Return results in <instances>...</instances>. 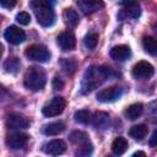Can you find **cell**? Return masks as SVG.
Returning <instances> with one entry per match:
<instances>
[{
  "label": "cell",
  "instance_id": "20",
  "mask_svg": "<svg viewBox=\"0 0 157 157\" xmlns=\"http://www.w3.org/2000/svg\"><path fill=\"white\" fill-rule=\"evenodd\" d=\"M142 109H144V107H142L141 103H134V104L129 105V107L125 109L124 114H125V117H126L128 119L135 120V119H137V118L141 115Z\"/></svg>",
  "mask_w": 157,
  "mask_h": 157
},
{
  "label": "cell",
  "instance_id": "28",
  "mask_svg": "<svg viewBox=\"0 0 157 157\" xmlns=\"http://www.w3.org/2000/svg\"><path fill=\"white\" fill-rule=\"evenodd\" d=\"M97 43H98V34L97 33H88L85 37V45H86V48L92 50V49H94L97 47Z\"/></svg>",
  "mask_w": 157,
  "mask_h": 157
},
{
  "label": "cell",
  "instance_id": "22",
  "mask_svg": "<svg viewBox=\"0 0 157 157\" xmlns=\"http://www.w3.org/2000/svg\"><path fill=\"white\" fill-rule=\"evenodd\" d=\"M126 148H128V141H126L125 137L119 136V137H117V139L113 141V144H112V150H113V152H114L115 155H118V156L123 155V153L126 151Z\"/></svg>",
  "mask_w": 157,
  "mask_h": 157
},
{
  "label": "cell",
  "instance_id": "32",
  "mask_svg": "<svg viewBox=\"0 0 157 157\" xmlns=\"http://www.w3.org/2000/svg\"><path fill=\"white\" fill-rule=\"evenodd\" d=\"M53 87H54L55 90H61V88L64 87V83H63V81H61L60 78L55 77V78L53 80Z\"/></svg>",
  "mask_w": 157,
  "mask_h": 157
},
{
  "label": "cell",
  "instance_id": "34",
  "mask_svg": "<svg viewBox=\"0 0 157 157\" xmlns=\"http://www.w3.org/2000/svg\"><path fill=\"white\" fill-rule=\"evenodd\" d=\"M152 28H153V31L157 33V22H155V23L152 25Z\"/></svg>",
  "mask_w": 157,
  "mask_h": 157
},
{
  "label": "cell",
  "instance_id": "27",
  "mask_svg": "<svg viewBox=\"0 0 157 157\" xmlns=\"http://www.w3.org/2000/svg\"><path fill=\"white\" fill-rule=\"evenodd\" d=\"M70 141L72 144L80 146V145H82V144H85V142H87L90 140H88V135L86 132H83V131H74L70 135Z\"/></svg>",
  "mask_w": 157,
  "mask_h": 157
},
{
  "label": "cell",
  "instance_id": "31",
  "mask_svg": "<svg viewBox=\"0 0 157 157\" xmlns=\"http://www.w3.org/2000/svg\"><path fill=\"white\" fill-rule=\"evenodd\" d=\"M148 145L151 147H157V129L152 132V135L150 137V141H148Z\"/></svg>",
  "mask_w": 157,
  "mask_h": 157
},
{
  "label": "cell",
  "instance_id": "9",
  "mask_svg": "<svg viewBox=\"0 0 157 157\" xmlns=\"http://www.w3.org/2000/svg\"><path fill=\"white\" fill-rule=\"evenodd\" d=\"M4 37L9 43L17 45V44L22 43L26 39V33H25L23 29H21L17 26H10V27L6 28V31L4 33Z\"/></svg>",
  "mask_w": 157,
  "mask_h": 157
},
{
  "label": "cell",
  "instance_id": "2",
  "mask_svg": "<svg viewBox=\"0 0 157 157\" xmlns=\"http://www.w3.org/2000/svg\"><path fill=\"white\" fill-rule=\"evenodd\" d=\"M29 6L34 11L36 18L39 25L43 27H49L54 23L55 20V12L49 1L45 0H34L29 2Z\"/></svg>",
  "mask_w": 157,
  "mask_h": 157
},
{
  "label": "cell",
  "instance_id": "5",
  "mask_svg": "<svg viewBox=\"0 0 157 157\" xmlns=\"http://www.w3.org/2000/svg\"><path fill=\"white\" fill-rule=\"evenodd\" d=\"M66 107V101L63 97H54L53 99H50L42 109V113L45 117H56L59 114H61L64 112Z\"/></svg>",
  "mask_w": 157,
  "mask_h": 157
},
{
  "label": "cell",
  "instance_id": "29",
  "mask_svg": "<svg viewBox=\"0 0 157 157\" xmlns=\"http://www.w3.org/2000/svg\"><path fill=\"white\" fill-rule=\"evenodd\" d=\"M16 21H17L20 25L27 26V25H29V22H31V16H29L28 12L21 11V12H18V13L16 15Z\"/></svg>",
  "mask_w": 157,
  "mask_h": 157
},
{
  "label": "cell",
  "instance_id": "8",
  "mask_svg": "<svg viewBox=\"0 0 157 157\" xmlns=\"http://www.w3.org/2000/svg\"><path fill=\"white\" fill-rule=\"evenodd\" d=\"M120 96H121V88L118 86H110V87L101 90L97 93V99L103 103H110V102L119 99Z\"/></svg>",
  "mask_w": 157,
  "mask_h": 157
},
{
  "label": "cell",
  "instance_id": "18",
  "mask_svg": "<svg viewBox=\"0 0 157 157\" xmlns=\"http://www.w3.org/2000/svg\"><path fill=\"white\" fill-rule=\"evenodd\" d=\"M60 66L65 74L74 75L77 69V61L74 58H64L60 60Z\"/></svg>",
  "mask_w": 157,
  "mask_h": 157
},
{
  "label": "cell",
  "instance_id": "14",
  "mask_svg": "<svg viewBox=\"0 0 157 157\" xmlns=\"http://www.w3.org/2000/svg\"><path fill=\"white\" fill-rule=\"evenodd\" d=\"M77 6L85 15H91V13L98 11L99 9H102L104 6V4L102 1H97V0H78Z\"/></svg>",
  "mask_w": 157,
  "mask_h": 157
},
{
  "label": "cell",
  "instance_id": "13",
  "mask_svg": "<svg viewBox=\"0 0 157 157\" xmlns=\"http://www.w3.org/2000/svg\"><path fill=\"white\" fill-rule=\"evenodd\" d=\"M56 42H58V45L63 49V50H72L76 45V39H75V36L71 33V32H63L58 36L56 38Z\"/></svg>",
  "mask_w": 157,
  "mask_h": 157
},
{
  "label": "cell",
  "instance_id": "19",
  "mask_svg": "<svg viewBox=\"0 0 157 157\" xmlns=\"http://www.w3.org/2000/svg\"><path fill=\"white\" fill-rule=\"evenodd\" d=\"M108 121H109V117L107 113H103V112L94 113V115L92 117V120H91V123L97 129H104L108 125Z\"/></svg>",
  "mask_w": 157,
  "mask_h": 157
},
{
  "label": "cell",
  "instance_id": "4",
  "mask_svg": "<svg viewBox=\"0 0 157 157\" xmlns=\"http://www.w3.org/2000/svg\"><path fill=\"white\" fill-rule=\"evenodd\" d=\"M25 55L29 60L39 61V63H45L50 58V52L43 44H33V45H31V47H28L26 49Z\"/></svg>",
  "mask_w": 157,
  "mask_h": 157
},
{
  "label": "cell",
  "instance_id": "26",
  "mask_svg": "<svg viewBox=\"0 0 157 157\" xmlns=\"http://www.w3.org/2000/svg\"><path fill=\"white\" fill-rule=\"evenodd\" d=\"M74 118H75V121L80 123V124H88V123H91V120H92L91 113H90L88 110H86V109H81V110L75 112Z\"/></svg>",
  "mask_w": 157,
  "mask_h": 157
},
{
  "label": "cell",
  "instance_id": "3",
  "mask_svg": "<svg viewBox=\"0 0 157 157\" xmlns=\"http://www.w3.org/2000/svg\"><path fill=\"white\" fill-rule=\"evenodd\" d=\"M47 82L45 72L39 66H32L25 75V86L31 91H40Z\"/></svg>",
  "mask_w": 157,
  "mask_h": 157
},
{
  "label": "cell",
  "instance_id": "16",
  "mask_svg": "<svg viewBox=\"0 0 157 157\" xmlns=\"http://www.w3.org/2000/svg\"><path fill=\"white\" fill-rule=\"evenodd\" d=\"M65 130V124L63 121H53L49 123L44 126L43 131L45 135L48 136H54V135H59L60 132H63Z\"/></svg>",
  "mask_w": 157,
  "mask_h": 157
},
{
  "label": "cell",
  "instance_id": "10",
  "mask_svg": "<svg viewBox=\"0 0 157 157\" xmlns=\"http://www.w3.org/2000/svg\"><path fill=\"white\" fill-rule=\"evenodd\" d=\"M43 150L49 156H59V155H63L66 151V144L60 139H55V140H52V141L47 142L44 145Z\"/></svg>",
  "mask_w": 157,
  "mask_h": 157
},
{
  "label": "cell",
  "instance_id": "1",
  "mask_svg": "<svg viewBox=\"0 0 157 157\" xmlns=\"http://www.w3.org/2000/svg\"><path fill=\"white\" fill-rule=\"evenodd\" d=\"M110 75H112V70L109 67H105V66H102V67L90 66L83 74L82 83H81V92L82 93H87V92L93 91L105 78H108Z\"/></svg>",
  "mask_w": 157,
  "mask_h": 157
},
{
  "label": "cell",
  "instance_id": "24",
  "mask_svg": "<svg viewBox=\"0 0 157 157\" xmlns=\"http://www.w3.org/2000/svg\"><path fill=\"white\" fill-rule=\"evenodd\" d=\"M20 66H21V63H20V60L17 59V58H7L6 60H5V63H4V69H5V71L6 72H10V74H15V72H17L18 71V69H20Z\"/></svg>",
  "mask_w": 157,
  "mask_h": 157
},
{
  "label": "cell",
  "instance_id": "21",
  "mask_svg": "<svg viewBox=\"0 0 157 157\" xmlns=\"http://www.w3.org/2000/svg\"><path fill=\"white\" fill-rule=\"evenodd\" d=\"M142 45H144V49L151 54V55H157V39L155 37H151V36H146L144 37L142 39Z\"/></svg>",
  "mask_w": 157,
  "mask_h": 157
},
{
  "label": "cell",
  "instance_id": "15",
  "mask_svg": "<svg viewBox=\"0 0 157 157\" xmlns=\"http://www.w3.org/2000/svg\"><path fill=\"white\" fill-rule=\"evenodd\" d=\"M131 56V50L125 44H119L112 48L110 50V58L117 61H125Z\"/></svg>",
  "mask_w": 157,
  "mask_h": 157
},
{
  "label": "cell",
  "instance_id": "33",
  "mask_svg": "<svg viewBox=\"0 0 157 157\" xmlns=\"http://www.w3.org/2000/svg\"><path fill=\"white\" fill-rule=\"evenodd\" d=\"M131 157H146V155H145V152L144 151H136V152H134L132 153V156Z\"/></svg>",
  "mask_w": 157,
  "mask_h": 157
},
{
  "label": "cell",
  "instance_id": "6",
  "mask_svg": "<svg viewBox=\"0 0 157 157\" xmlns=\"http://www.w3.org/2000/svg\"><path fill=\"white\" fill-rule=\"evenodd\" d=\"M121 9L118 13V17L120 20L125 18H137L141 13L140 4L137 1H124L120 4Z\"/></svg>",
  "mask_w": 157,
  "mask_h": 157
},
{
  "label": "cell",
  "instance_id": "35",
  "mask_svg": "<svg viewBox=\"0 0 157 157\" xmlns=\"http://www.w3.org/2000/svg\"><path fill=\"white\" fill-rule=\"evenodd\" d=\"M107 157H110V156H107Z\"/></svg>",
  "mask_w": 157,
  "mask_h": 157
},
{
  "label": "cell",
  "instance_id": "17",
  "mask_svg": "<svg viewBox=\"0 0 157 157\" xmlns=\"http://www.w3.org/2000/svg\"><path fill=\"white\" fill-rule=\"evenodd\" d=\"M63 17H64L65 23H66L69 27H76V26L78 25L80 17H78L77 12H76L72 7L65 9V11H64V13H63Z\"/></svg>",
  "mask_w": 157,
  "mask_h": 157
},
{
  "label": "cell",
  "instance_id": "23",
  "mask_svg": "<svg viewBox=\"0 0 157 157\" xmlns=\"http://www.w3.org/2000/svg\"><path fill=\"white\" fill-rule=\"evenodd\" d=\"M147 131H148V129H147V126L145 124H139V125H135V126H132L130 129L129 135L131 137H134L135 140H141V139H144L146 136Z\"/></svg>",
  "mask_w": 157,
  "mask_h": 157
},
{
  "label": "cell",
  "instance_id": "7",
  "mask_svg": "<svg viewBox=\"0 0 157 157\" xmlns=\"http://www.w3.org/2000/svg\"><path fill=\"white\" fill-rule=\"evenodd\" d=\"M131 72H132V76L136 80H146V78H150L153 75L155 69L148 61L141 60V61H139L134 65Z\"/></svg>",
  "mask_w": 157,
  "mask_h": 157
},
{
  "label": "cell",
  "instance_id": "25",
  "mask_svg": "<svg viewBox=\"0 0 157 157\" xmlns=\"http://www.w3.org/2000/svg\"><path fill=\"white\" fill-rule=\"evenodd\" d=\"M92 152H93V146L90 141H87L78 146V148L75 151V157H91Z\"/></svg>",
  "mask_w": 157,
  "mask_h": 157
},
{
  "label": "cell",
  "instance_id": "30",
  "mask_svg": "<svg viewBox=\"0 0 157 157\" xmlns=\"http://www.w3.org/2000/svg\"><path fill=\"white\" fill-rule=\"evenodd\" d=\"M0 5L2 7H6V9H11L16 5V1L15 0H0Z\"/></svg>",
  "mask_w": 157,
  "mask_h": 157
},
{
  "label": "cell",
  "instance_id": "12",
  "mask_svg": "<svg viewBox=\"0 0 157 157\" xmlns=\"http://www.w3.org/2000/svg\"><path fill=\"white\" fill-rule=\"evenodd\" d=\"M29 136L25 132H15V134H11L7 140H6V144L9 145L10 148L12 150H18V148H22L27 141H28Z\"/></svg>",
  "mask_w": 157,
  "mask_h": 157
},
{
  "label": "cell",
  "instance_id": "11",
  "mask_svg": "<svg viewBox=\"0 0 157 157\" xmlns=\"http://www.w3.org/2000/svg\"><path fill=\"white\" fill-rule=\"evenodd\" d=\"M6 124L10 129H26L29 126V120L18 113H11L7 117Z\"/></svg>",
  "mask_w": 157,
  "mask_h": 157
}]
</instances>
